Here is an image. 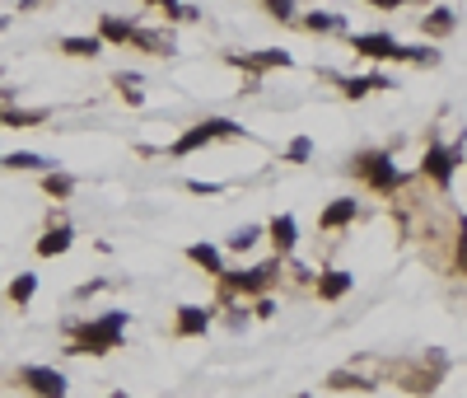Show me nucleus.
<instances>
[{"label":"nucleus","mask_w":467,"mask_h":398,"mask_svg":"<svg viewBox=\"0 0 467 398\" xmlns=\"http://www.w3.org/2000/svg\"><path fill=\"white\" fill-rule=\"evenodd\" d=\"M126 309H107L98 318H79V324H66V352L70 356H107L122 347V333H126Z\"/></svg>","instance_id":"1"},{"label":"nucleus","mask_w":467,"mask_h":398,"mask_svg":"<svg viewBox=\"0 0 467 398\" xmlns=\"http://www.w3.org/2000/svg\"><path fill=\"white\" fill-rule=\"evenodd\" d=\"M444 375H449V356L439 352V347H430L425 356H416L411 365H397V380H402L411 393H434Z\"/></svg>","instance_id":"2"},{"label":"nucleus","mask_w":467,"mask_h":398,"mask_svg":"<svg viewBox=\"0 0 467 398\" xmlns=\"http://www.w3.org/2000/svg\"><path fill=\"white\" fill-rule=\"evenodd\" d=\"M350 169L360 174L374 193H397L402 183H406V174H397L393 159L383 155V150H369V155H360V159H350Z\"/></svg>","instance_id":"3"},{"label":"nucleus","mask_w":467,"mask_h":398,"mask_svg":"<svg viewBox=\"0 0 467 398\" xmlns=\"http://www.w3.org/2000/svg\"><path fill=\"white\" fill-rule=\"evenodd\" d=\"M219 137L238 141V137H243V127H238V122H229V118H206L201 127H191L187 137H178V141H173V155L182 159V155H191V150H201V146L219 141Z\"/></svg>","instance_id":"4"},{"label":"nucleus","mask_w":467,"mask_h":398,"mask_svg":"<svg viewBox=\"0 0 467 398\" xmlns=\"http://www.w3.org/2000/svg\"><path fill=\"white\" fill-rule=\"evenodd\" d=\"M14 380L29 389L33 398H66V375L57 365H19Z\"/></svg>","instance_id":"5"},{"label":"nucleus","mask_w":467,"mask_h":398,"mask_svg":"<svg viewBox=\"0 0 467 398\" xmlns=\"http://www.w3.org/2000/svg\"><path fill=\"white\" fill-rule=\"evenodd\" d=\"M458 159H462V150L453 146H430L425 150V159H421V174L425 178H434L439 183V188H449V183H453V174H458Z\"/></svg>","instance_id":"6"},{"label":"nucleus","mask_w":467,"mask_h":398,"mask_svg":"<svg viewBox=\"0 0 467 398\" xmlns=\"http://www.w3.org/2000/svg\"><path fill=\"white\" fill-rule=\"evenodd\" d=\"M350 47L360 57H374V62H406V47L393 43L388 33H350Z\"/></svg>","instance_id":"7"},{"label":"nucleus","mask_w":467,"mask_h":398,"mask_svg":"<svg viewBox=\"0 0 467 398\" xmlns=\"http://www.w3.org/2000/svg\"><path fill=\"white\" fill-rule=\"evenodd\" d=\"M271 277H276V262H262V268H253V272H219L225 290H238V296H257V290L271 286Z\"/></svg>","instance_id":"8"},{"label":"nucleus","mask_w":467,"mask_h":398,"mask_svg":"<svg viewBox=\"0 0 467 398\" xmlns=\"http://www.w3.org/2000/svg\"><path fill=\"white\" fill-rule=\"evenodd\" d=\"M206 328H210V309H201V305L178 309V337H201Z\"/></svg>","instance_id":"9"},{"label":"nucleus","mask_w":467,"mask_h":398,"mask_svg":"<svg viewBox=\"0 0 467 398\" xmlns=\"http://www.w3.org/2000/svg\"><path fill=\"white\" fill-rule=\"evenodd\" d=\"M266 234H271V244H276V253H294V244H299V225H294V216H276L266 225Z\"/></svg>","instance_id":"10"},{"label":"nucleus","mask_w":467,"mask_h":398,"mask_svg":"<svg viewBox=\"0 0 467 398\" xmlns=\"http://www.w3.org/2000/svg\"><path fill=\"white\" fill-rule=\"evenodd\" d=\"M350 286H355V277H350V272H341V268H332V272H322V277H318V300H341Z\"/></svg>","instance_id":"11"},{"label":"nucleus","mask_w":467,"mask_h":398,"mask_svg":"<svg viewBox=\"0 0 467 398\" xmlns=\"http://www.w3.org/2000/svg\"><path fill=\"white\" fill-rule=\"evenodd\" d=\"M355 216H360V206H355V197H337L332 206L322 211V230H341V225H350Z\"/></svg>","instance_id":"12"},{"label":"nucleus","mask_w":467,"mask_h":398,"mask_svg":"<svg viewBox=\"0 0 467 398\" xmlns=\"http://www.w3.org/2000/svg\"><path fill=\"white\" fill-rule=\"evenodd\" d=\"M374 90H393V80L388 75H355V80H341V94L346 99H365Z\"/></svg>","instance_id":"13"},{"label":"nucleus","mask_w":467,"mask_h":398,"mask_svg":"<svg viewBox=\"0 0 467 398\" xmlns=\"http://www.w3.org/2000/svg\"><path fill=\"white\" fill-rule=\"evenodd\" d=\"M70 239H75V230H70V225H51V230L38 239V253H42V258H57V253H66V249H70Z\"/></svg>","instance_id":"14"},{"label":"nucleus","mask_w":467,"mask_h":398,"mask_svg":"<svg viewBox=\"0 0 467 398\" xmlns=\"http://www.w3.org/2000/svg\"><path fill=\"white\" fill-rule=\"evenodd\" d=\"M234 66H248V71H266V66H290V52H281V47H266V52H257V57H229Z\"/></svg>","instance_id":"15"},{"label":"nucleus","mask_w":467,"mask_h":398,"mask_svg":"<svg viewBox=\"0 0 467 398\" xmlns=\"http://www.w3.org/2000/svg\"><path fill=\"white\" fill-rule=\"evenodd\" d=\"M131 33H135V24H126V19H117V14H103V19H98V38H103V43H131Z\"/></svg>","instance_id":"16"},{"label":"nucleus","mask_w":467,"mask_h":398,"mask_svg":"<svg viewBox=\"0 0 467 398\" xmlns=\"http://www.w3.org/2000/svg\"><path fill=\"white\" fill-rule=\"evenodd\" d=\"M131 43L145 47V52H154V57H169V52H173V38H169V33H150V29H135Z\"/></svg>","instance_id":"17"},{"label":"nucleus","mask_w":467,"mask_h":398,"mask_svg":"<svg viewBox=\"0 0 467 398\" xmlns=\"http://www.w3.org/2000/svg\"><path fill=\"white\" fill-rule=\"evenodd\" d=\"M5 296H10V305H29V300L38 296V277H33V272H19V277L10 281Z\"/></svg>","instance_id":"18"},{"label":"nucleus","mask_w":467,"mask_h":398,"mask_svg":"<svg viewBox=\"0 0 467 398\" xmlns=\"http://www.w3.org/2000/svg\"><path fill=\"white\" fill-rule=\"evenodd\" d=\"M453 29H458V14H453V10H430V14H425V33H430V38H449Z\"/></svg>","instance_id":"19"},{"label":"nucleus","mask_w":467,"mask_h":398,"mask_svg":"<svg viewBox=\"0 0 467 398\" xmlns=\"http://www.w3.org/2000/svg\"><path fill=\"white\" fill-rule=\"evenodd\" d=\"M0 122L5 127H38V122H47V109H0Z\"/></svg>","instance_id":"20"},{"label":"nucleus","mask_w":467,"mask_h":398,"mask_svg":"<svg viewBox=\"0 0 467 398\" xmlns=\"http://www.w3.org/2000/svg\"><path fill=\"white\" fill-rule=\"evenodd\" d=\"M0 165H5V169H38V174H47L51 159H42V155H33V150H14V155L0 159Z\"/></svg>","instance_id":"21"},{"label":"nucleus","mask_w":467,"mask_h":398,"mask_svg":"<svg viewBox=\"0 0 467 398\" xmlns=\"http://www.w3.org/2000/svg\"><path fill=\"white\" fill-rule=\"evenodd\" d=\"M42 188H47V197H61V202H66V197L75 193V178L61 174V169H47V174H42Z\"/></svg>","instance_id":"22"},{"label":"nucleus","mask_w":467,"mask_h":398,"mask_svg":"<svg viewBox=\"0 0 467 398\" xmlns=\"http://www.w3.org/2000/svg\"><path fill=\"white\" fill-rule=\"evenodd\" d=\"M61 52H66V57H98L103 38H98V33H94V38H61Z\"/></svg>","instance_id":"23"},{"label":"nucleus","mask_w":467,"mask_h":398,"mask_svg":"<svg viewBox=\"0 0 467 398\" xmlns=\"http://www.w3.org/2000/svg\"><path fill=\"white\" fill-rule=\"evenodd\" d=\"M327 384H332V389H346V393H350V389H355V393H369V389H374L365 375H355V370H332V375H327Z\"/></svg>","instance_id":"24"},{"label":"nucleus","mask_w":467,"mask_h":398,"mask_svg":"<svg viewBox=\"0 0 467 398\" xmlns=\"http://www.w3.org/2000/svg\"><path fill=\"white\" fill-rule=\"evenodd\" d=\"M304 29H309V33H341V29H346V19H341V14L318 10V14H309V19H304Z\"/></svg>","instance_id":"25"},{"label":"nucleus","mask_w":467,"mask_h":398,"mask_svg":"<svg viewBox=\"0 0 467 398\" xmlns=\"http://www.w3.org/2000/svg\"><path fill=\"white\" fill-rule=\"evenodd\" d=\"M187 258H191V262H197V268H206V272H215V277H219V272H225V268H219V249H210V244H191V249H187Z\"/></svg>","instance_id":"26"},{"label":"nucleus","mask_w":467,"mask_h":398,"mask_svg":"<svg viewBox=\"0 0 467 398\" xmlns=\"http://www.w3.org/2000/svg\"><path fill=\"white\" fill-rule=\"evenodd\" d=\"M257 239H262V230H257V225H243V230H234V234H229V249H234V253H243V249H253Z\"/></svg>","instance_id":"27"},{"label":"nucleus","mask_w":467,"mask_h":398,"mask_svg":"<svg viewBox=\"0 0 467 398\" xmlns=\"http://www.w3.org/2000/svg\"><path fill=\"white\" fill-rule=\"evenodd\" d=\"M135 85H141V80H135V75H126V71L117 75V90H122V99H126V103H145V94L135 90Z\"/></svg>","instance_id":"28"},{"label":"nucleus","mask_w":467,"mask_h":398,"mask_svg":"<svg viewBox=\"0 0 467 398\" xmlns=\"http://www.w3.org/2000/svg\"><path fill=\"white\" fill-rule=\"evenodd\" d=\"M309 155H313V141H309V137H294V141H290V150H285L290 165H304Z\"/></svg>","instance_id":"29"},{"label":"nucleus","mask_w":467,"mask_h":398,"mask_svg":"<svg viewBox=\"0 0 467 398\" xmlns=\"http://www.w3.org/2000/svg\"><path fill=\"white\" fill-rule=\"evenodd\" d=\"M271 19H294V0H266Z\"/></svg>","instance_id":"30"},{"label":"nucleus","mask_w":467,"mask_h":398,"mask_svg":"<svg viewBox=\"0 0 467 398\" xmlns=\"http://www.w3.org/2000/svg\"><path fill=\"white\" fill-rule=\"evenodd\" d=\"M150 5H159V10H169V14H178V19H191V10H182L178 0H150Z\"/></svg>","instance_id":"31"},{"label":"nucleus","mask_w":467,"mask_h":398,"mask_svg":"<svg viewBox=\"0 0 467 398\" xmlns=\"http://www.w3.org/2000/svg\"><path fill=\"white\" fill-rule=\"evenodd\" d=\"M458 262H462V268H467V221L458 225Z\"/></svg>","instance_id":"32"},{"label":"nucleus","mask_w":467,"mask_h":398,"mask_svg":"<svg viewBox=\"0 0 467 398\" xmlns=\"http://www.w3.org/2000/svg\"><path fill=\"white\" fill-rule=\"evenodd\" d=\"M187 188H191V193H219V183H201V178H191Z\"/></svg>","instance_id":"33"},{"label":"nucleus","mask_w":467,"mask_h":398,"mask_svg":"<svg viewBox=\"0 0 467 398\" xmlns=\"http://www.w3.org/2000/svg\"><path fill=\"white\" fill-rule=\"evenodd\" d=\"M94 290H103V281H85V286H79V290H75V296H79V300H89V296H94Z\"/></svg>","instance_id":"34"},{"label":"nucleus","mask_w":467,"mask_h":398,"mask_svg":"<svg viewBox=\"0 0 467 398\" xmlns=\"http://www.w3.org/2000/svg\"><path fill=\"white\" fill-rule=\"evenodd\" d=\"M374 5H383V10H393V5H402V0H374Z\"/></svg>","instance_id":"35"},{"label":"nucleus","mask_w":467,"mask_h":398,"mask_svg":"<svg viewBox=\"0 0 467 398\" xmlns=\"http://www.w3.org/2000/svg\"><path fill=\"white\" fill-rule=\"evenodd\" d=\"M113 398H126V393H113Z\"/></svg>","instance_id":"36"}]
</instances>
